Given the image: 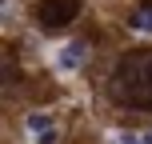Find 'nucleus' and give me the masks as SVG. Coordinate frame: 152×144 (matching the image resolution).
Here are the masks:
<instances>
[{"label":"nucleus","mask_w":152,"mask_h":144,"mask_svg":"<svg viewBox=\"0 0 152 144\" xmlns=\"http://www.w3.org/2000/svg\"><path fill=\"white\" fill-rule=\"evenodd\" d=\"M128 28L140 32V36H152V0H140L136 12L128 16Z\"/></svg>","instance_id":"nucleus-5"},{"label":"nucleus","mask_w":152,"mask_h":144,"mask_svg":"<svg viewBox=\"0 0 152 144\" xmlns=\"http://www.w3.org/2000/svg\"><path fill=\"white\" fill-rule=\"evenodd\" d=\"M4 80H8V88L16 84V64H12V56H4Z\"/></svg>","instance_id":"nucleus-6"},{"label":"nucleus","mask_w":152,"mask_h":144,"mask_svg":"<svg viewBox=\"0 0 152 144\" xmlns=\"http://www.w3.org/2000/svg\"><path fill=\"white\" fill-rule=\"evenodd\" d=\"M76 16H80V0H40L36 4V20H40V28H48V32L72 24Z\"/></svg>","instance_id":"nucleus-2"},{"label":"nucleus","mask_w":152,"mask_h":144,"mask_svg":"<svg viewBox=\"0 0 152 144\" xmlns=\"http://www.w3.org/2000/svg\"><path fill=\"white\" fill-rule=\"evenodd\" d=\"M84 56H88V44H84V40H72V44H64V48H56V68L60 72H76L84 64Z\"/></svg>","instance_id":"nucleus-3"},{"label":"nucleus","mask_w":152,"mask_h":144,"mask_svg":"<svg viewBox=\"0 0 152 144\" xmlns=\"http://www.w3.org/2000/svg\"><path fill=\"white\" fill-rule=\"evenodd\" d=\"M28 136L36 144H56V124L48 112H28Z\"/></svg>","instance_id":"nucleus-4"},{"label":"nucleus","mask_w":152,"mask_h":144,"mask_svg":"<svg viewBox=\"0 0 152 144\" xmlns=\"http://www.w3.org/2000/svg\"><path fill=\"white\" fill-rule=\"evenodd\" d=\"M112 96L128 108H152V56H124L116 64Z\"/></svg>","instance_id":"nucleus-1"},{"label":"nucleus","mask_w":152,"mask_h":144,"mask_svg":"<svg viewBox=\"0 0 152 144\" xmlns=\"http://www.w3.org/2000/svg\"><path fill=\"white\" fill-rule=\"evenodd\" d=\"M144 144H152V128H148V132H144Z\"/></svg>","instance_id":"nucleus-7"}]
</instances>
